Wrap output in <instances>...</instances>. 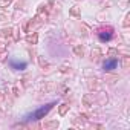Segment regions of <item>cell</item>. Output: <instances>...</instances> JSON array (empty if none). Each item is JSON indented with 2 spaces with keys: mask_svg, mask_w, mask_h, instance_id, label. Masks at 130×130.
<instances>
[{
  "mask_svg": "<svg viewBox=\"0 0 130 130\" xmlns=\"http://www.w3.org/2000/svg\"><path fill=\"white\" fill-rule=\"evenodd\" d=\"M43 25V20L38 17V15H35L34 19H31L28 23H26V26H25V31L28 32V34H31V32H35V29L37 28H40Z\"/></svg>",
  "mask_w": 130,
  "mask_h": 130,
  "instance_id": "cell-1",
  "label": "cell"
},
{
  "mask_svg": "<svg viewBox=\"0 0 130 130\" xmlns=\"http://www.w3.org/2000/svg\"><path fill=\"white\" fill-rule=\"evenodd\" d=\"M54 106H55V104H54V103H51V104H46V106L40 107L37 112H34V113L31 115V118H34V119H41V118H44V116L51 112V109H52Z\"/></svg>",
  "mask_w": 130,
  "mask_h": 130,
  "instance_id": "cell-2",
  "label": "cell"
},
{
  "mask_svg": "<svg viewBox=\"0 0 130 130\" xmlns=\"http://www.w3.org/2000/svg\"><path fill=\"white\" fill-rule=\"evenodd\" d=\"M86 81H87L86 84H87L89 90H100V89H101V81H100L98 78L93 77V78H87Z\"/></svg>",
  "mask_w": 130,
  "mask_h": 130,
  "instance_id": "cell-3",
  "label": "cell"
},
{
  "mask_svg": "<svg viewBox=\"0 0 130 130\" xmlns=\"http://www.w3.org/2000/svg\"><path fill=\"white\" fill-rule=\"evenodd\" d=\"M81 101H83V106L89 109V107H92V106L95 104V101H96V100H95V96H93L92 93H84V95H83V98H81Z\"/></svg>",
  "mask_w": 130,
  "mask_h": 130,
  "instance_id": "cell-4",
  "label": "cell"
},
{
  "mask_svg": "<svg viewBox=\"0 0 130 130\" xmlns=\"http://www.w3.org/2000/svg\"><path fill=\"white\" fill-rule=\"evenodd\" d=\"M41 127H43L44 130H55V128L60 127V122H58L57 119H51V121H44Z\"/></svg>",
  "mask_w": 130,
  "mask_h": 130,
  "instance_id": "cell-5",
  "label": "cell"
},
{
  "mask_svg": "<svg viewBox=\"0 0 130 130\" xmlns=\"http://www.w3.org/2000/svg\"><path fill=\"white\" fill-rule=\"evenodd\" d=\"M116 66H118L116 58H109V60H106V61H104V71H107V72L113 71Z\"/></svg>",
  "mask_w": 130,
  "mask_h": 130,
  "instance_id": "cell-6",
  "label": "cell"
},
{
  "mask_svg": "<svg viewBox=\"0 0 130 130\" xmlns=\"http://www.w3.org/2000/svg\"><path fill=\"white\" fill-rule=\"evenodd\" d=\"M25 41L28 43V44H37L38 43V34L37 32H31V34H28L26 37H25Z\"/></svg>",
  "mask_w": 130,
  "mask_h": 130,
  "instance_id": "cell-7",
  "label": "cell"
},
{
  "mask_svg": "<svg viewBox=\"0 0 130 130\" xmlns=\"http://www.w3.org/2000/svg\"><path fill=\"white\" fill-rule=\"evenodd\" d=\"M12 35H14V28H11V26L0 29V38H11Z\"/></svg>",
  "mask_w": 130,
  "mask_h": 130,
  "instance_id": "cell-8",
  "label": "cell"
},
{
  "mask_svg": "<svg viewBox=\"0 0 130 130\" xmlns=\"http://www.w3.org/2000/svg\"><path fill=\"white\" fill-rule=\"evenodd\" d=\"M100 58H101V49L100 47H93L90 51V60L93 63H96V61H100Z\"/></svg>",
  "mask_w": 130,
  "mask_h": 130,
  "instance_id": "cell-9",
  "label": "cell"
},
{
  "mask_svg": "<svg viewBox=\"0 0 130 130\" xmlns=\"http://www.w3.org/2000/svg\"><path fill=\"white\" fill-rule=\"evenodd\" d=\"M69 15L78 19V17H81V9L78 6H72V8H69Z\"/></svg>",
  "mask_w": 130,
  "mask_h": 130,
  "instance_id": "cell-10",
  "label": "cell"
},
{
  "mask_svg": "<svg viewBox=\"0 0 130 130\" xmlns=\"http://www.w3.org/2000/svg\"><path fill=\"white\" fill-rule=\"evenodd\" d=\"M68 112H69V104L63 103V104H60V106H58V113H60V116H64Z\"/></svg>",
  "mask_w": 130,
  "mask_h": 130,
  "instance_id": "cell-11",
  "label": "cell"
},
{
  "mask_svg": "<svg viewBox=\"0 0 130 130\" xmlns=\"http://www.w3.org/2000/svg\"><path fill=\"white\" fill-rule=\"evenodd\" d=\"M74 54H75L77 57H84V46L75 44V46H74Z\"/></svg>",
  "mask_w": 130,
  "mask_h": 130,
  "instance_id": "cell-12",
  "label": "cell"
},
{
  "mask_svg": "<svg viewBox=\"0 0 130 130\" xmlns=\"http://www.w3.org/2000/svg\"><path fill=\"white\" fill-rule=\"evenodd\" d=\"M107 57H109V58H118V57H119L118 49H116V47H109V51H107Z\"/></svg>",
  "mask_w": 130,
  "mask_h": 130,
  "instance_id": "cell-13",
  "label": "cell"
},
{
  "mask_svg": "<svg viewBox=\"0 0 130 130\" xmlns=\"http://www.w3.org/2000/svg\"><path fill=\"white\" fill-rule=\"evenodd\" d=\"M122 69H128V66H130V57L128 55H125V57H122Z\"/></svg>",
  "mask_w": 130,
  "mask_h": 130,
  "instance_id": "cell-14",
  "label": "cell"
},
{
  "mask_svg": "<svg viewBox=\"0 0 130 130\" xmlns=\"http://www.w3.org/2000/svg\"><path fill=\"white\" fill-rule=\"evenodd\" d=\"M38 63H40V66L44 69V68H49V61L47 60H44L43 57H38Z\"/></svg>",
  "mask_w": 130,
  "mask_h": 130,
  "instance_id": "cell-15",
  "label": "cell"
},
{
  "mask_svg": "<svg viewBox=\"0 0 130 130\" xmlns=\"http://www.w3.org/2000/svg\"><path fill=\"white\" fill-rule=\"evenodd\" d=\"M118 80H119V77H116V75H106V83H115Z\"/></svg>",
  "mask_w": 130,
  "mask_h": 130,
  "instance_id": "cell-16",
  "label": "cell"
},
{
  "mask_svg": "<svg viewBox=\"0 0 130 130\" xmlns=\"http://www.w3.org/2000/svg\"><path fill=\"white\" fill-rule=\"evenodd\" d=\"M6 57H8V51H6V47L0 49V61H3V60H5Z\"/></svg>",
  "mask_w": 130,
  "mask_h": 130,
  "instance_id": "cell-17",
  "label": "cell"
},
{
  "mask_svg": "<svg viewBox=\"0 0 130 130\" xmlns=\"http://www.w3.org/2000/svg\"><path fill=\"white\" fill-rule=\"evenodd\" d=\"M12 3V0H0V8H8Z\"/></svg>",
  "mask_w": 130,
  "mask_h": 130,
  "instance_id": "cell-18",
  "label": "cell"
},
{
  "mask_svg": "<svg viewBox=\"0 0 130 130\" xmlns=\"http://www.w3.org/2000/svg\"><path fill=\"white\" fill-rule=\"evenodd\" d=\"M122 26H124V28H128V26H130V14H125L124 22H122Z\"/></svg>",
  "mask_w": 130,
  "mask_h": 130,
  "instance_id": "cell-19",
  "label": "cell"
},
{
  "mask_svg": "<svg viewBox=\"0 0 130 130\" xmlns=\"http://www.w3.org/2000/svg\"><path fill=\"white\" fill-rule=\"evenodd\" d=\"M60 72H61V74H68V72H71V68L63 66V68H60Z\"/></svg>",
  "mask_w": 130,
  "mask_h": 130,
  "instance_id": "cell-20",
  "label": "cell"
},
{
  "mask_svg": "<svg viewBox=\"0 0 130 130\" xmlns=\"http://www.w3.org/2000/svg\"><path fill=\"white\" fill-rule=\"evenodd\" d=\"M12 92H14V96H19V95H20V93H19V87H14Z\"/></svg>",
  "mask_w": 130,
  "mask_h": 130,
  "instance_id": "cell-21",
  "label": "cell"
},
{
  "mask_svg": "<svg viewBox=\"0 0 130 130\" xmlns=\"http://www.w3.org/2000/svg\"><path fill=\"white\" fill-rule=\"evenodd\" d=\"M5 100V93L3 92H0V101H3Z\"/></svg>",
  "mask_w": 130,
  "mask_h": 130,
  "instance_id": "cell-22",
  "label": "cell"
}]
</instances>
